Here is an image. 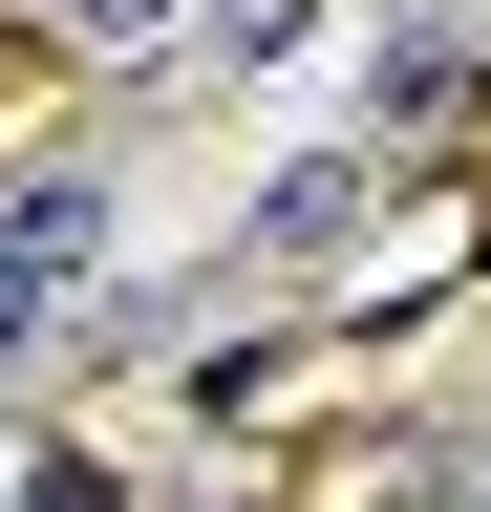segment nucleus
I'll return each mask as SVG.
<instances>
[{
    "mask_svg": "<svg viewBox=\"0 0 491 512\" xmlns=\"http://www.w3.org/2000/svg\"><path fill=\"white\" fill-rule=\"evenodd\" d=\"M363 192H385V128H342L321 171H278V192H257V235H235V256H257V278H299V256H342V235H363Z\"/></svg>",
    "mask_w": 491,
    "mask_h": 512,
    "instance_id": "2",
    "label": "nucleus"
},
{
    "mask_svg": "<svg viewBox=\"0 0 491 512\" xmlns=\"http://www.w3.org/2000/svg\"><path fill=\"white\" fill-rule=\"evenodd\" d=\"M43 22H65L86 64H171V43H193V22H214V0H43Z\"/></svg>",
    "mask_w": 491,
    "mask_h": 512,
    "instance_id": "3",
    "label": "nucleus"
},
{
    "mask_svg": "<svg viewBox=\"0 0 491 512\" xmlns=\"http://www.w3.org/2000/svg\"><path fill=\"white\" fill-rule=\"evenodd\" d=\"M406 512H427V491H406Z\"/></svg>",
    "mask_w": 491,
    "mask_h": 512,
    "instance_id": "6",
    "label": "nucleus"
},
{
    "mask_svg": "<svg viewBox=\"0 0 491 512\" xmlns=\"http://www.w3.org/2000/svg\"><path fill=\"white\" fill-rule=\"evenodd\" d=\"M0 512H22V427H0Z\"/></svg>",
    "mask_w": 491,
    "mask_h": 512,
    "instance_id": "5",
    "label": "nucleus"
},
{
    "mask_svg": "<svg viewBox=\"0 0 491 512\" xmlns=\"http://www.w3.org/2000/svg\"><path fill=\"white\" fill-rule=\"evenodd\" d=\"M107 299V171H0V363H43L65 320Z\"/></svg>",
    "mask_w": 491,
    "mask_h": 512,
    "instance_id": "1",
    "label": "nucleus"
},
{
    "mask_svg": "<svg viewBox=\"0 0 491 512\" xmlns=\"http://www.w3.org/2000/svg\"><path fill=\"white\" fill-rule=\"evenodd\" d=\"M22 512H107V470L86 448H22Z\"/></svg>",
    "mask_w": 491,
    "mask_h": 512,
    "instance_id": "4",
    "label": "nucleus"
}]
</instances>
